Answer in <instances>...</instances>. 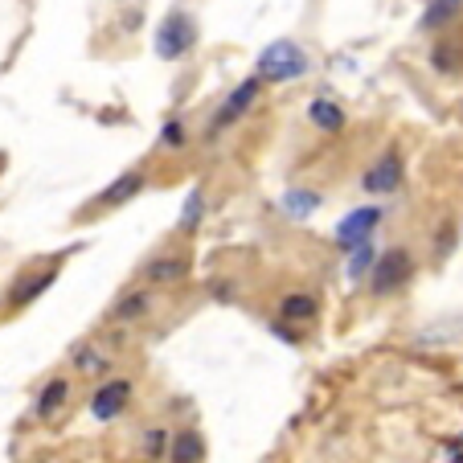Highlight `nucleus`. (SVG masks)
Returning a JSON list of instances; mask_svg holds the SVG:
<instances>
[{
    "mask_svg": "<svg viewBox=\"0 0 463 463\" xmlns=\"http://www.w3.org/2000/svg\"><path fill=\"white\" fill-rule=\"evenodd\" d=\"M144 312H148V296L144 291H131V296H123L115 304V320H140Z\"/></svg>",
    "mask_w": 463,
    "mask_h": 463,
    "instance_id": "18",
    "label": "nucleus"
},
{
    "mask_svg": "<svg viewBox=\"0 0 463 463\" xmlns=\"http://www.w3.org/2000/svg\"><path fill=\"white\" fill-rule=\"evenodd\" d=\"M307 74V53L299 42H271L259 53V82H291Z\"/></svg>",
    "mask_w": 463,
    "mask_h": 463,
    "instance_id": "1",
    "label": "nucleus"
},
{
    "mask_svg": "<svg viewBox=\"0 0 463 463\" xmlns=\"http://www.w3.org/2000/svg\"><path fill=\"white\" fill-rule=\"evenodd\" d=\"M184 140H189V131H184L181 119H168L165 128H160V144H165V148H184Z\"/></svg>",
    "mask_w": 463,
    "mask_h": 463,
    "instance_id": "22",
    "label": "nucleus"
},
{
    "mask_svg": "<svg viewBox=\"0 0 463 463\" xmlns=\"http://www.w3.org/2000/svg\"><path fill=\"white\" fill-rule=\"evenodd\" d=\"M259 95H262V82H259V79H246V82H238V87L226 95V103L218 107V115H213V131H222V128H226V123L242 119V115L250 111L254 103H259Z\"/></svg>",
    "mask_w": 463,
    "mask_h": 463,
    "instance_id": "4",
    "label": "nucleus"
},
{
    "mask_svg": "<svg viewBox=\"0 0 463 463\" xmlns=\"http://www.w3.org/2000/svg\"><path fill=\"white\" fill-rule=\"evenodd\" d=\"M165 451H168V430L165 427H152L148 435H144V455H148L152 463H160V459H165Z\"/></svg>",
    "mask_w": 463,
    "mask_h": 463,
    "instance_id": "19",
    "label": "nucleus"
},
{
    "mask_svg": "<svg viewBox=\"0 0 463 463\" xmlns=\"http://www.w3.org/2000/svg\"><path fill=\"white\" fill-rule=\"evenodd\" d=\"M193 45H197V25L189 21V13L173 9L156 29V53L165 61H181L184 53H193Z\"/></svg>",
    "mask_w": 463,
    "mask_h": 463,
    "instance_id": "2",
    "label": "nucleus"
},
{
    "mask_svg": "<svg viewBox=\"0 0 463 463\" xmlns=\"http://www.w3.org/2000/svg\"><path fill=\"white\" fill-rule=\"evenodd\" d=\"M168 463H205V439L193 427L176 430V435L168 439Z\"/></svg>",
    "mask_w": 463,
    "mask_h": 463,
    "instance_id": "10",
    "label": "nucleus"
},
{
    "mask_svg": "<svg viewBox=\"0 0 463 463\" xmlns=\"http://www.w3.org/2000/svg\"><path fill=\"white\" fill-rule=\"evenodd\" d=\"M66 402H71V382H66V377H50V382L42 385V393H37L33 414H37L42 422H50Z\"/></svg>",
    "mask_w": 463,
    "mask_h": 463,
    "instance_id": "9",
    "label": "nucleus"
},
{
    "mask_svg": "<svg viewBox=\"0 0 463 463\" xmlns=\"http://www.w3.org/2000/svg\"><path fill=\"white\" fill-rule=\"evenodd\" d=\"M402 184V156L398 152H385L365 176H361V189L365 193H393Z\"/></svg>",
    "mask_w": 463,
    "mask_h": 463,
    "instance_id": "7",
    "label": "nucleus"
},
{
    "mask_svg": "<svg viewBox=\"0 0 463 463\" xmlns=\"http://www.w3.org/2000/svg\"><path fill=\"white\" fill-rule=\"evenodd\" d=\"M202 213H205V197H202V189H193L189 197H184V210H181L176 230H181V234H193V230H197V222H202Z\"/></svg>",
    "mask_w": 463,
    "mask_h": 463,
    "instance_id": "16",
    "label": "nucleus"
},
{
    "mask_svg": "<svg viewBox=\"0 0 463 463\" xmlns=\"http://www.w3.org/2000/svg\"><path fill=\"white\" fill-rule=\"evenodd\" d=\"M316 312H320V304L307 291H291V296L279 299V316L288 324H307V320H316Z\"/></svg>",
    "mask_w": 463,
    "mask_h": 463,
    "instance_id": "13",
    "label": "nucleus"
},
{
    "mask_svg": "<svg viewBox=\"0 0 463 463\" xmlns=\"http://www.w3.org/2000/svg\"><path fill=\"white\" fill-rule=\"evenodd\" d=\"M74 369H79V373H103L107 357L99 349H79V357H74Z\"/></svg>",
    "mask_w": 463,
    "mask_h": 463,
    "instance_id": "21",
    "label": "nucleus"
},
{
    "mask_svg": "<svg viewBox=\"0 0 463 463\" xmlns=\"http://www.w3.org/2000/svg\"><path fill=\"white\" fill-rule=\"evenodd\" d=\"M184 275H189V259H181V254H160V259H152L148 267H144V279L148 283H181Z\"/></svg>",
    "mask_w": 463,
    "mask_h": 463,
    "instance_id": "11",
    "label": "nucleus"
},
{
    "mask_svg": "<svg viewBox=\"0 0 463 463\" xmlns=\"http://www.w3.org/2000/svg\"><path fill=\"white\" fill-rule=\"evenodd\" d=\"M414 275V259H411V250H390V254H382V259L373 262V296H390V291H398L406 279Z\"/></svg>",
    "mask_w": 463,
    "mask_h": 463,
    "instance_id": "3",
    "label": "nucleus"
},
{
    "mask_svg": "<svg viewBox=\"0 0 463 463\" xmlns=\"http://www.w3.org/2000/svg\"><path fill=\"white\" fill-rule=\"evenodd\" d=\"M459 9H463V0H430V9L422 13V33H435V29H443L447 21H455L459 17Z\"/></svg>",
    "mask_w": 463,
    "mask_h": 463,
    "instance_id": "15",
    "label": "nucleus"
},
{
    "mask_svg": "<svg viewBox=\"0 0 463 463\" xmlns=\"http://www.w3.org/2000/svg\"><path fill=\"white\" fill-rule=\"evenodd\" d=\"M382 222V210L377 205H365V210H353L349 218L336 226V242L345 246V250H357L361 242H369V234H373V226Z\"/></svg>",
    "mask_w": 463,
    "mask_h": 463,
    "instance_id": "6",
    "label": "nucleus"
},
{
    "mask_svg": "<svg viewBox=\"0 0 463 463\" xmlns=\"http://www.w3.org/2000/svg\"><path fill=\"white\" fill-rule=\"evenodd\" d=\"M307 119H312L320 131H341L345 128V111L333 103V99H312V103H307Z\"/></svg>",
    "mask_w": 463,
    "mask_h": 463,
    "instance_id": "14",
    "label": "nucleus"
},
{
    "mask_svg": "<svg viewBox=\"0 0 463 463\" xmlns=\"http://www.w3.org/2000/svg\"><path fill=\"white\" fill-rule=\"evenodd\" d=\"M58 279V271L53 267H45V271H37V275H25V279H17V288L9 291V307H25V304H33L37 296H42L50 283Z\"/></svg>",
    "mask_w": 463,
    "mask_h": 463,
    "instance_id": "12",
    "label": "nucleus"
},
{
    "mask_svg": "<svg viewBox=\"0 0 463 463\" xmlns=\"http://www.w3.org/2000/svg\"><path fill=\"white\" fill-rule=\"evenodd\" d=\"M369 271H373V246L361 242L349 259V279H361V275H369Z\"/></svg>",
    "mask_w": 463,
    "mask_h": 463,
    "instance_id": "20",
    "label": "nucleus"
},
{
    "mask_svg": "<svg viewBox=\"0 0 463 463\" xmlns=\"http://www.w3.org/2000/svg\"><path fill=\"white\" fill-rule=\"evenodd\" d=\"M128 402H131V382L115 377V382L99 385V390L90 393V414H95L99 422H111V419H119Z\"/></svg>",
    "mask_w": 463,
    "mask_h": 463,
    "instance_id": "5",
    "label": "nucleus"
},
{
    "mask_svg": "<svg viewBox=\"0 0 463 463\" xmlns=\"http://www.w3.org/2000/svg\"><path fill=\"white\" fill-rule=\"evenodd\" d=\"M144 181H148V176H144V168H131V173L115 176V181L107 184L103 193H99V202H95V205H103V210H119V205H128L131 197H136V193L144 189Z\"/></svg>",
    "mask_w": 463,
    "mask_h": 463,
    "instance_id": "8",
    "label": "nucleus"
},
{
    "mask_svg": "<svg viewBox=\"0 0 463 463\" xmlns=\"http://www.w3.org/2000/svg\"><path fill=\"white\" fill-rule=\"evenodd\" d=\"M316 205H320V197H316V193H307V189H291L288 197H283V210L296 213V218H307Z\"/></svg>",
    "mask_w": 463,
    "mask_h": 463,
    "instance_id": "17",
    "label": "nucleus"
}]
</instances>
